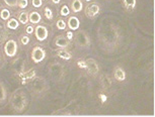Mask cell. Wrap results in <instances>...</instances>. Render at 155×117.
Returning a JSON list of instances; mask_svg holds the SVG:
<instances>
[{
	"label": "cell",
	"mask_w": 155,
	"mask_h": 117,
	"mask_svg": "<svg viewBox=\"0 0 155 117\" xmlns=\"http://www.w3.org/2000/svg\"><path fill=\"white\" fill-rule=\"evenodd\" d=\"M67 26L70 30H77L80 26V20L77 16H70L67 21Z\"/></svg>",
	"instance_id": "15"
},
{
	"label": "cell",
	"mask_w": 155,
	"mask_h": 117,
	"mask_svg": "<svg viewBox=\"0 0 155 117\" xmlns=\"http://www.w3.org/2000/svg\"><path fill=\"white\" fill-rule=\"evenodd\" d=\"M99 83H101V87L104 88V89L107 90V89H109V88H110V86H112V84H113V81L109 75L104 74L99 78Z\"/></svg>",
	"instance_id": "17"
},
{
	"label": "cell",
	"mask_w": 155,
	"mask_h": 117,
	"mask_svg": "<svg viewBox=\"0 0 155 117\" xmlns=\"http://www.w3.org/2000/svg\"><path fill=\"white\" fill-rule=\"evenodd\" d=\"M31 94L37 98L43 97L49 90V84L43 77H35L31 82H28Z\"/></svg>",
	"instance_id": "3"
},
{
	"label": "cell",
	"mask_w": 155,
	"mask_h": 117,
	"mask_svg": "<svg viewBox=\"0 0 155 117\" xmlns=\"http://www.w3.org/2000/svg\"><path fill=\"white\" fill-rule=\"evenodd\" d=\"M0 18L3 20V21H7L10 18V11L7 8H2L0 10Z\"/></svg>",
	"instance_id": "26"
},
{
	"label": "cell",
	"mask_w": 155,
	"mask_h": 117,
	"mask_svg": "<svg viewBox=\"0 0 155 117\" xmlns=\"http://www.w3.org/2000/svg\"><path fill=\"white\" fill-rule=\"evenodd\" d=\"M84 1H86V2H91L92 0H84Z\"/></svg>",
	"instance_id": "38"
},
{
	"label": "cell",
	"mask_w": 155,
	"mask_h": 117,
	"mask_svg": "<svg viewBox=\"0 0 155 117\" xmlns=\"http://www.w3.org/2000/svg\"><path fill=\"white\" fill-rule=\"evenodd\" d=\"M97 39L104 51L107 52H114L121 43V29L114 22L101 24L97 30Z\"/></svg>",
	"instance_id": "1"
},
{
	"label": "cell",
	"mask_w": 155,
	"mask_h": 117,
	"mask_svg": "<svg viewBox=\"0 0 155 117\" xmlns=\"http://www.w3.org/2000/svg\"><path fill=\"white\" fill-rule=\"evenodd\" d=\"M28 5V0H18V3H17V7H19L20 9H23Z\"/></svg>",
	"instance_id": "32"
},
{
	"label": "cell",
	"mask_w": 155,
	"mask_h": 117,
	"mask_svg": "<svg viewBox=\"0 0 155 117\" xmlns=\"http://www.w3.org/2000/svg\"><path fill=\"white\" fill-rule=\"evenodd\" d=\"M52 115H58V116H71L73 115V112L72 110H69L68 109V106L66 108H63V109H60L56 111V112L52 113Z\"/></svg>",
	"instance_id": "25"
},
{
	"label": "cell",
	"mask_w": 155,
	"mask_h": 117,
	"mask_svg": "<svg viewBox=\"0 0 155 117\" xmlns=\"http://www.w3.org/2000/svg\"><path fill=\"white\" fill-rule=\"evenodd\" d=\"M7 99V91L4 84L0 81V105L3 104Z\"/></svg>",
	"instance_id": "22"
},
{
	"label": "cell",
	"mask_w": 155,
	"mask_h": 117,
	"mask_svg": "<svg viewBox=\"0 0 155 117\" xmlns=\"http://www.w3.org/2000/svg\"><path fill=\"white\" fill-rule=\"evenodd\" d=\"M34 33H35V36H36V39L39 40V42H44V40H46L49 36L48 28H47L45 25H42V24L37 25Z\"/></svg>",
	"instance_id": "11"
},
{
	"label": "cell",
	"mask_w": 155,
	"mask_h": 117,
	"mask_svg": "<svg viewBox=\"0 0 155 117\" xmlns=\"http://www.w3.org/2000/svg\"><path fill=\"white\" fill-rule=\"evenodd\" d=\"M11 69H12L13 73L18 76L20 73H22L23 71H25V60L21 57L16 58L15 60L11 63Z\"/></svg>",
	"instance_id": "10"
},
{
	"label": "cell",
	"mask_w": 155,
	"mask_h": 117,
	"mask_svg": "<svg viewBox=\"0 0 155 117\" xmlns=\"http://www.w3.org/2000/svg\"><path fill=\"white\" fill-rule=\"evenodd\" d=\"M55 46L59 49H68L70 46V40L64 36H58L55 39Z\"/></svg>",
	"instance_id": "13"
},
{
	"label": "cell",
	"mask_w": 155,
	"mask_h": 117,
	"mask_svg": "<svg viewBox=\"0 0 155 117\" xmlns=\"http://www.w3.org/2000/svg\"><path fill=\"white\" fill-rule=\"evenodd\" d=\"M35 31V28L33 25H28L27 27H25V33L28 34H31Z\"/></svg>",
	"instance_id": "35"
},
{
	"label": "cell",
	"mask_w": 155,
	"mask_h": 117,
	"mask_svg": "<svg viewBox=\"0 0 155 117\" xmlns=\"http://www.w3.org/2000/svg\"><path fill=\"white\" fill-rule=\"evenodd\" d=\"M18 77L21 81V84H28V82H31L33 79L36 77V70L35 69H31L28 71H23L22 73H20L18 75Z\"/></svg>",
	"instance_id": "12"
},
{
	"label": "cell",
	"mask_w": 155,
	"mask_h": 117,
	"mask_svg": "<svg viewBox=\"0 0 155 117\" xmlns=\"http://www.w3.org/2000/svg\"><path fill=\"white\" fill-rule=\"evenodd\" d=\"M57 57H59L60 58H62V60L69 61L72 58V55L70 54L68 51H66L65 49H60L57 51Z\"/></svg>",
	"instance_id": "21"
},
{
	"label": "cell",
	"mask_w": 155,
	"mask_h": 117,
	"mask_svg": "<svg viewBox=\"0 0 155 117\" xmlns=\"http://www.w3.org/2000/svg\"><path fill=\"white\" fill-rule=\"evenodd\" d=\"M56 26H57V28L59 29V30H64V29H66V27H67V22H65V20H64V19L60 18V19L57 20Z\"/></svg>",
	"instance_id": "28"
},
{
	"label": "cell",
	"mask_w": 155,
	"mask_h": 117,
	"mask_svg": "<svg viewBox=\"0 0 155 117\" xmlns=\"http://www.w3.org/2000/svg\"><path fill=\"white\" fill-rule=\"evenodd\" d=\"M74 42L78 48L83 49H89L90 45H91L90 36L87 34L85 30H79L78 33H76L74 36Z\"/></svg>",
	"instance_id": "5"
},
{
	"label": "cell",
	"mask_w": 155,
	"mask_h": 117,
	"mask_svg": "<svg viewBox=\"0 0 155 117\" xmlns=\"http://www.w3.org/2000/svg\"><path fill=\"white\" fill-rule=\"evenodd\" d=\"M0 62H1V55H0Z\"/></svg>",
	"instance_id": "39"
},
{
	"label": "cell",
	"mask_w": 155,
	"mask_h": 117,
	"mask_svg": "<svg viewBox=\"0 0 155 117\" xmlns=\"http://www.w3.org/2000/svg\"><path fill=\"white\" fill-rule=\"evenodd\" d=\"M114 78L118 82H124L126 78H127L125 70L120 66L115 67V69H114Z\"/></svg>",
	"instance_id": "14"
},
{
	"label": "cell",
	"mask_w": 155,
	"mask_h": 117,
	"mask_svg": "<svg viewBox=\"0 0 155 117\" xmlns=\"http://www.w3.org/2000/svg\"><path fill=\"white\" fill-rule=\"evenodd\" d=\"M28 14H30V13H28V11H22V12H20L18 14V16H17V18H18V19H17V20L19 21L20 24H25H25H28V23L30 22V21H28Z\"/></svg>",
	"instance_id": "24"
},
{
	"label": "cell",
	"mask_w": 155,
	"mask_h": 117,
	"mask_svg": "<svg viewBox=\"0 0 155 117\" xmlns=\"http://www.w3.org/2000/svg\"><path fill=\"white\" fill-rule=\"evenodd\" d=\"M86 63V73L91 77H96L99 73V65L97 61H95L94 58H88L85 60Z\"/></svg>",
	"instance_id": "8"
},
{
	"label": "cell",
	"mask_w": 155,
	"mask_h": 117,
	"mask_svg": "<svg viewBox=\"0 0 155 117\" xmlns=\"http://www.w3.org/2000/svg\"><path fill=\"white\" fill-rule=\"evenodd\" d=\"M66 37H67V39H68L69 40H71L73 39V33H72V31H68V33H67Z\"/></svg>",
	"instance_id": "36"
},
{
	"label": "cell",
	"mask_w": 155,
	"mask_h": 117,
	"mask_svg": "<svg viewBox=\"0 0 155 117\" xmlns=\"http://www.w3.org/2000/svg\"><path fill=\"white\" fill-rule=\"evenodd\" d=\"M8 37V28L6 26V23L0 18V43L7 40Z\"/></svg>",
	"instance_id": "16"
},
{
	"label": "cell",
	"mask_w": 155,
	"mask_h": 117,
	"mask_svg": "<svg viewBox=\"0 0 155 117\" xmlns=\"http://www.w3.org/2000/svg\"><path fill=\"white\" fill-rule=\"evenodd\" d=\"M51 2L53 4H56V5H58L61 2V0H51Z\"/></svg>",
	"instance_id": "37"
},
{
	"label": "cell",
	"mask_w": 155,
	"mask_h": 117,
	"mask_svg": "<svg viewBox=\"0 0 155 117\" xmlns=\"http://www.w3.org/2000/svg\"><path fill=\"white\" fill-rule=\"evenodd\" d=\"M3 2L10 8H16L18 0H3Z\"/></svg>",
	"instance_id": "29"
},
{
	"label": "cell",
	"mask_w": 155,
	"mask_h": 117,
	"mask_svg": "<svg viewBox=\"0 0 155 117\" xmlns=\"http://www.w3.org/2000/svg\"><path fill=\"white\" fill-rule=\"evenodd\" d=\"M77 66L79 67L80 69H86V63L85 61H82V60H78L77 61Z\"/></svg>",
	"instance_id": "34"
},
{
	"label": "cell",
	"mask_w": 155,
	"mask_h": 117,
	"mask_svg": "<svg viewBox=\"0 0 155 117\" xmlns=\"http://www.w3.org/2000/svg\"><path fill=\"white\" fill-rule=\"evenodd\" d=\"M83 9V2L81 0H73L71 2V10L74 13H79Z\"/></svg>",
	"instance_id": "20"
},
{
	"label": "cell",
	"mask_w": 155,
	"mask_h": 117,
	"mask_svg": "<svg viewBox=\"0 0 155 117\" xmlns=\"http://www.w3.org/2000/svg\"><path fill=\"white\" fill-rule=\"evenodd\" d=\"M31 60L35 64H40L41 62H43L46 58V51L44 49L42 46H36L31 51Z\"/></svg>",
	"instance_id": "9"
},
{
	"label": "cell",
	"mask_w": 155,
	"mask_h": 117,
	"mask_svg": "<svg viewBox=\"0 0 155 117\" xmlns=\"http://www.w3.org/2000/svg\"><path fill=\"white\" fill-rule=\"evenodd\" d=\"M31 4L35 8H40L43 5V0H31Z\"/></svg>",
	"instance_id": "33"
},
{
	"label": "cell",
	"mask_w": 155,
	"mask_h": 117,
	"mask_svg": "<svg viewBox=\"0 0 155 117\" xmlns=\"http://www.w3.org/2000/svg\"><path fill=\"white\" fill-rule=\"evenodd\" d=\"M6 26L8 29H11V30H15V29L18 28L19 26V21L16 18H9L6 22Z\"/></svg>",
	"instance_id": "23"
},
{
	"label": "cell",
	"mask_w": 155,
	"mask_h": 117,
	"mask_svg": "<svg viewBox=\"0 0 155 117\" xmlns=\"http://www.w3.org/2000/svg\"><path fill=\"white\" fill-rule=\"evenodd\" d=\"M3 49H4V54L6 55L8 58L16 57L17 52H18V45H17V42L13 39L6 40Z\"/></svg>",
	"instance_id": "6"
},
{
	"label": "cell",
	"mask_w": 155,
	"mask_h": 117,
	"mask_svg": "<svg viewBox=\"0 0 155 117\" xmlns=\"http://www.w3.org/2000/svg\"><path fill=\"white\" fill-rule=\"evenodd\" d=\"M70 14V9L67 5H63L60 9V15L61 16H68Z\"/></svg>",
	"instance_id": "30"
},
{
	"label": "cell",
	"mask_w": 155,
	"mask_h": 117,
	"mask_svg": "<svg viewBox=\"0 0 155 117\" xmlns=\"http://www.w3.org/2000/svg\"><path fill=\"white\" fill-rule=\"evenodd\" d=\"M48 72L55 82H60L65 76V68L60 63H52L49 66Z\"/></svg>",
	"instance_id": "4"
},
{
	"label": "cell",
	"mask_w": 155,
	"mask_h": 117,
	"mask_svg": "<svg viewBox=\"0 0 155 117\" xmlns=\"http://www.w3.org/2000/svg\"><path fill=\"white\" fill-rule=\"evenodd\" d=\"M99 12H101V6H99V4L96 3V2L88 3L85 6V8H84L85 16L87 18H90V19L95 18V17L99 14Z\"/></svg>",
	"instance_id": "7"
},
{
	"label": "cell",
	"mask_w": 155,
	"mask_h": 117,
	"mask_svg": "<svg viewBox=\"0 0 155 117\" xmlns=\"http://www.w3.org/2000/svg\"><path fill=\"white\" fill-rule=\"evenodd\" d=\"M30 40H31V39L28 36H25V34H22V36H20V43H21L23 46L28 45V43H30Z\"/></svg>",
	"instance_id": "31"
},
{
	"label": "cell",
	"mask_w": 155,
	"mask_h": 117,
	"mask_svg": "<svg viewBox=\"0 0 155 117\" xmlns=\"http://www.w3.org/2000/svg\"><path fill=\"white\" fill-rule=\"evenodd\" d=\"M44 16H45L48 20H52L54 18V13L49 6H46L44 8Z\"/></svg>",
	"instance_id": "27"
},
{
	"label": "cell",
	"mask_w": 155,
	"mask_h": 117,
	"mask_svg": "<svg viewBox=\"0 0 155 117\" xmlns=\"http://www.w3.org/2000/svg\"><path fill=\"white\" fill-rule=\"evenodd\" d=\"M123 6H124L125 10L128 12H132L136 8L137 5V0H122Z\"/></svg>",
	"instance_id": "18"
},
{
	"label": "cell",
	"mask_w": 155,
	"mask_h": 117,
	"mask_svg": "<svg viewBox=\"0 0 155 117\" xmlns=\"http://www.w3.org/2000/svg\"><path fill=\"white\" fill-rule=\"evenodd\" d=\"M10 106L14 112L22 113L28 106V98L23 90L17 89L10 96Z\"/></svg>",
	"instance_id": "2"
},
{
	"label": "cell",
	"mask_w": 155,
	"mask_h": 117,
	"mask_svg": "<svg viewBox=\"0 0 155 117\" xmlns=\"http://www.w3.org/2000/svg\"><path fill=\"white\" fill-rule=\"evenodd\" d=\"M28 21L31 24H39L42 21V16H41V14L38 11H31L28 14Z\"/></svg>",
	"instance_id": "19"
}]
</instances>
